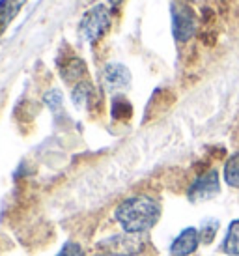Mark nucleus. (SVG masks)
Wrapping results in <instances>:
<instances>
[{
	"label": "nucleus",
	"mask_w": 239,
	"mask_h": 256,
	"mask_svg": "<svg viewBox=\"0 0 239 256\" xmlns=\"http://www.w3.org/2000/svg\"><path fill=\"white\" fill-rule=\"evenodd\" d=\"M114 217L126 234H142L157 224L161 217V204L157 200L138 194L126 198L114 212Z\"/></svg>",
	"instance_id": "nucleus-1"
},
{
	"label": "nucleus",
	"mask_w": 239,
	"mask_h": 256,
	"mask_svg": "<svg viewBox=\"0 0 239 256\" xmlns=\"http://www.w3.org/2000/svg\"><path fill=\"white\" fill-rule=\"evenodd\" d=\"M110 26V14H108V8L105 4H98L94 6L90 12H86L82 21L78 24V32L82 40L90 43L99 42L101 38L106 34V30Z\"/></svg>",
	"instance_id": "nucleus-2"
},
{
	"label": "nucleus",
	"mask_w": 239,
	"mask_h": 256,
	"mask_svg": "<svg viewBox=\"0 0 239 256\" xmlns=\"http://www.w3.org/2000/svg\"><path fill=\"white\" fill-rule=\"evenodd\" d=\"M196 30L194 14L185 6H172V34L178 42H189Z\"/></svg>",
	"instance_id": "nucleus-3"
},
{
	"label": "nucleus",
	"mask_w": 239,
	"mask_h": 256,
	"mask_svg": "<svg viewBox=\"0 0 239 256\" xmlns=\"http://www.w3.org/2000/svg\"><path fill=\"white\" fill-rule=\"evenodd\" d=\"M215 194H218V172L217 170H210L198 176L192 185L187 191V196H189L190 202H202V200H210L213 198Z\"/></svg>",
	"instance_id": "nucleus-4"
},
{
	"label": "nucleus",
	"mask_w": 239,
	"mask_h": 256,
	"mask_svg": "<svg viewBox=\"0 0 239 256\" xmlns=\"http://www.w3.org/2000/svg\"><path fill=\"white\" fill-rule=\"evenodd\" d=\"M200 243V232L196 228L187 226L183 228L180 236L170 245V254L172 256H189L198 249Z\"/></svg>",
	"instance_id": "nucleus-5"
},
{
	"label": "nucleus",
	"mask_w": 239,
	"mask_h": 256,
	"mask_svg": "<svg viewBox=\"0 0 239 256\" xmlns=\"http://www.w3.org/2000/svg\"><path fill=\"white\" fill-rule=\"evenodd\" d=\"M103 82L108 90H124L131 84V72L124 64L110 62L103 68Z\"/></svg>",
	"instance_id": "nucleus-6"
},
{
	"label": "nucleus",
	"mask_w": 239,
	"mask_h": 256,
	"mask_svg": "<svg viewBox=\"0 0 239 256\" xmlns=\"http://www.w3.org/2000/svg\"><path fill=\"white\" fill-rule=\"evenodd\" d=\"M24 2L26 0H0V36L10 26V22L14 21L15 15L19 14Z\"/></svg>",
	"instance_id": "nucleus-7"
},
{
	"label": "nucleus",
	"mask_w": 239,
	"mask_h": 256,
	"mask_svg": "<svg viewBox=\"0 0 239 256\" xmlns=\"http://www.w3.org/2000/svg\"><path fill=\"white\" fill-rule=\"evenodd\" d=\"M60 73H62L64 80H68V82L78 80V78L86 73V64L80 58H71V60H68V62L60 68Z\"/></svg>",
	"instance_id": "nucleus-8"
},
{
	"label": "nucleus",
	"mask_w": 239,
	"mask_h": 256,
	"mask_svg": "<svg viewBox=\"0 0 239 256\" xmlns=\"http://www.w3.org/2000/svg\"><path fill=\"white\" fill-rule=\"evenodd\" d=\"M222 250L230 256H239V219L230 222L224 243H222Z\"/></svg>",
	"instance_id": "nucleus-9"
},
{
	"label": "nucleus",
	"mask_w": 239,
	"mask_h": 256,
	"mask_svg": "<svg viewBox=\"0 0 239 256\" xmlns=\"http://www.w3.org/2000/svg\"><path fill=\"white\" fill-rule=\"evenodd\" d=\"M224 182L234 189H239V152L232 154V157L226 161Z\"/></svg>",
	"instance_id": "nucleus-10"
},
{
	"label": "nucleus",
	"mask_w": 239,
	"mask_h": 256,
	"mask_svg": "<svg viewBox=\"0 0 239 256\" xmlns=\"http://www.w3.org/2000/svg\"><path fill=\"white\" fill-rule=\"evenodd\" d=\"M90 96H92V86L90 82H78L75 88H73V94H71V98H73V103L77 105V107H84L86 103L90 101Z\"/></svg>",
	"instance_id": "nucleus-11"
},
{
	"label": "nucleus",
	"mask_w": 239,
	"mask_h": 256,
	"mask_svg": "<svg viewBox=\"0 0 239 256\" xmlns=\"http://www.w3.org/2000/svg\"><path fill=\"white\" fill-rule=\"evenodd\" d=\"M217 230H218V220L215 219H208L202 222V228H200V240L202 243H211L213 242V238L217 236Z\"/></svg>",
	"instance_id": "nucleus-12"
},
{
	"label": "nucleus",
	"mask_w": 239,
	"mask_h": 256,
	"mask_svg": "<svg viewBox=\"0 0 239 256\" xmlns=\"http://www.w3.org/2000/svg\"><path fill=\"white\" fill-rule=\"evenodd\" d=\"M43 101H45V105L50 108V110H54L56 112L58 108L62 107V94L58 92V90H50L43 96Z\"/></svg>",
	"instance_id": "nucleus-13"
},
{
	"label": "nucleus",
	"mask_w": 239,
	"mask_h": 256,
	"mask_svg": "<svg viewBox=\"0 0 239 256\" xmlns=\"http://www.w3.org/2000/svg\"><path fill=\"white\" fill-rule=\"evenodd\" d=\"M56 256H84V252H82V249H80V245L78 243H66L62 247V250L58 252Z\"/></svg>",
	"instance_id": "nucleus-14"
},
{
	"label": "nucleus",
	"mask_w": 239,
	"mask_h": 256,
	"mask_svg": "<svg viewBox=\"0 0 239 256\" xmlns=\"http://www.w3.org/2000/svg\"><path fill=\"white\" fill-rule=\"evenodd\" d=\"M124 0H110V4H112V8H118L120 4H122Z\"/></svg>",
	"instance_id": "nucleus-15"
},
{
	"label": "nucleus",
	"mask_w": 239,
	"mask_h": 256,
	"mask_svg": "<svg viewBox=\"0 0 239 256\" xmlns=\"http://www.w3.org/2000/svg\"><path fill=\"white\" fill-rule=\"evenodd\" d=\"M101 256H122V254H116V252H108V254H101Z\"/></svg>",
	"instance_id": "nucleus-16"
}]
</instances>
